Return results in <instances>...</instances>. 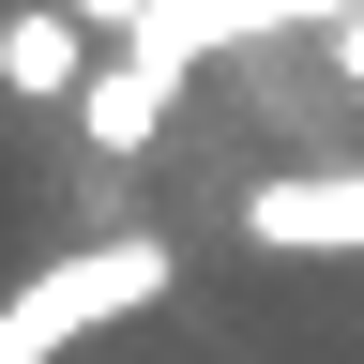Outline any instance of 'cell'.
Here are the masks:
<instances>
[{
    "mask_svg": "<svg viewBox=\"0 0 364 364\" xmlns=\"http://www.w3.org/2000/svg\"><path fill=\"white\" fill-rule=\"evenodd\" d=\"M167 228H107V243H61L46 273H16L0 289V364H76L107 318H136V304H167Z\"/></svg>",
    "mask_w": 364,
    "mask_h": 364,
    "instance_id": "cell-1",
    "label": "cell"
},
{
    "mask_svg": "<svg viewBox=\"0 0 364 364\" xmlns=\"http://www.w3.org/2000/svg\"><path fill=\"white\" fill-rule=\"evenodd\" d=\"M182 76H198V61H182L167 31H136V46H91V91H76V136H91L107 167H136V152H152V136L182 122Z\"/></svg>",
    "mask_w": 364,
    "mask_h": 364,
    "instance_id": "cell-2",
    "label": "cell"
},
{
    "mask_svg": "<svg viewBox=\"0 0 364 364\" xmlns=\"http://www.w3.org/2000/svg\"><path fill=\"white\" fill-rule=\"evenodd\" d=\"M243 243L258 258H364V167H273V182H243Z\"/></svg>",
    "mask_w": 364,
    "mask_h": 364,
    "instance_id": "cell-3",
    "label": "cell"
},
{
    "mask_svg": "<svg viewBox=\"0 0 364 364\" xmlns=\"http://www.w3.org/2000/svg\"><path fill=\"white\" fill-rule=\"evenodd\" d=\"M0 91H16V107H76V91H91V31L61 16V0L0 16Z\"/></svg>",
    "mask_w": 364,
    "mask_h": 364,
    "instance_id": "cell-4",
    "label": "cell"
},
{
    "mask_svg": "<svg viewBox=\"0 0 364 364\" xmlns=\"http://www.w3.org/2000/svg\"><path fill=\"white\" fill-rule=\"evenodd\" d=\"M61 16H76L91 46H136V31H152V0H61Z\"/></svg>",
    "mask_w": 364,
    "mask_h": 364,
    "instance_id": "cell-5",
    "label": "cell"
},
{
    "mask_svg": "<svg viewBox=\"0 0 364 364\" xmlns=\"http://www.w3.org/2000/svg\"><path fill=\"white\" fill-rule=\"evenodd\" d=\"M334 76H349V91H364V16H349V31H334Z\"/></svg>",
    "mask_w": 364,
    "mask_h": 364,
    "instance_id": "cell-6",
    "label": "cell"
}]
</instances>
